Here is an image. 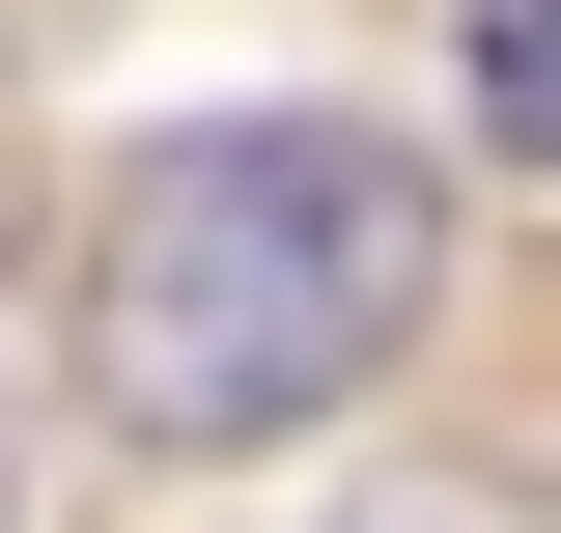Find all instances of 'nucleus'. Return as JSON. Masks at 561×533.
I'll use <instances>...</instances> for the list:
<instances>
[{
  "mask_svg": "<svg viewBox=\"0 0 561 533\" xmlns=\"http://www.w3.org/2000/svg\"><path fill=\"white\" fill-rule=\"evenodd\" d=\"M449 57H478V140L561 169V0H449Z\"/></svg>",
  "mask_w": 561,
  "mask_h": 533,
  "instance_id": "obj_2",
  "label": "nucleus"
},
{
  "mask_svg": "<svg viewBox=\"0 0 561 533\" xmlns=\"http://www.w3.org/2000/svg\"><path fill=\"white\" fill-rule=\"evenodd\" d=\"M0 477H28V421H0Z\"/></svg>",
  "mask_w": 561,
  "mask_h": 533,
  "instance_id": "obj_4",
  "label": "nucleus"
},
{
  "mask_svg": "<svg viewBox=\"0 0 561 533\" xmlns=\"http://www.w3.org/2000/svg\"><path fill=\"white\" fill-rule=\"evenodd\" d=\"M421 281H449V169L421 140L197 113L84 225V394H113V450H280V421H337L421 337Z\"/></svg>",
  "mask_w": 561,
  "mask_h": 533,
  "instance_id": "obj_1",
  "label": "nucleus"
},
{
  "mask_svg": "<svg viewBox=\"0 0 561 533\" xmlns=\"http://www.w3.org/2000/svg\"><path fill=\"white\" fill-rule=\"evenodd\" d=\"M337 533H505V506H337Z\"/></svg>",
  "mask_w": 561,
  "mask_h": 533,
  "instance_id": "obj_3",
  "label": "nucleus"
}]
</instances>
